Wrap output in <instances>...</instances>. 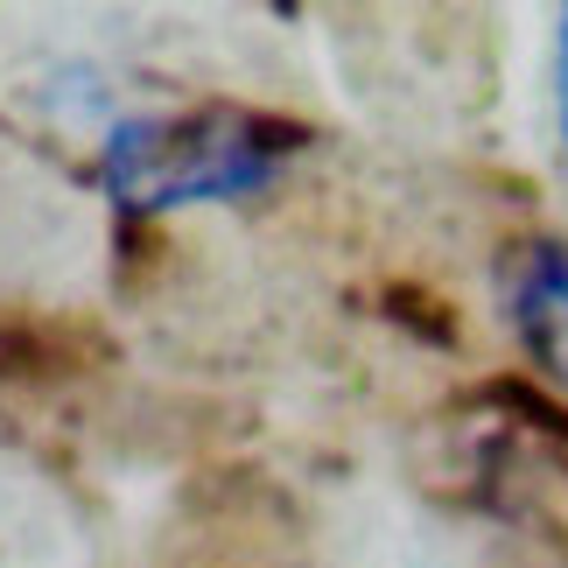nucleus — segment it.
<instances>
[{
  "label": "nucleus",
  "mask_w": 568,
  "mask_h": 568,
  "mask_svg": "<svg viewBox=\"0 0 568 568\" xmlns=\"http://www.w3.org/2000/svg\"><path fill=\"white\" fill-rule=\"evenodd\" d=\"M555 141H561V169H568V8H561V36H555Z\"/></svg>",
  "instance_id": "7ed1b4c3"
},
{
  "label": "nucleus",
  "mask_w": 568,
  "mask_h": 568,
  "mask_svg": "<svg viewBox=\"0 0 568 568\" xmlns=\"http://www.w3.org/2000/svg\"><path fill=\"white\" fill-rule=\"evenodd\" d=\"M506 323L519 344L568 386V246L561 239H534L506 260Z\"/></svg>",
  "instance_id": "f03ea898"
},
{
  "label": "nucleus",
  "mask_w": 568,
  "mask_h": 568,
  "mask_svg": "<svg viewBox=\"0 0 568 568\" xmlns=\"http://www.w3.org/2000/svg\"><path fill=\"white\" fill-rule=\"evenodd\" d=\"M302 148L295 126L239 105H190V113L120 120L99 148V183L120 211H183L232 204L267 190Z\"/></svg>",
  "instance_id": "f257e3e1"
}]
</instances>
